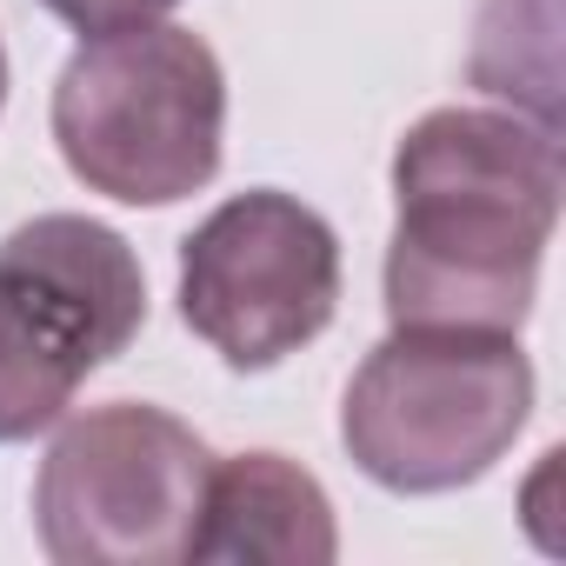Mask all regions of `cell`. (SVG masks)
<instances>
[{
  "label": "cell",
  "mask_w": 566,
  "mask_h": 566,
  "mask_svg": "<svg viewBox=\"0 0 566 566\" xmlns=\"http://www.w3.org/2000/svg\"><path fill=\"white\" fill-rule=\"evenodd\" d=\"M559 140L533 114L433 107L394 147L387 321L520 334L559 220Z\"/></svg>",
  "instance_id": "6da1fadb"
},
{
  "label": "cell",
  "mask_w": 566,
  "mask_h": 566,
  "mask_svg": "<svg viewBox=\"0 0 566 566\" xmlns=\"http://www.w3.org/2000/svg\"><path fill=\"white\" fill-rule=\"evenodd\" d=\"M227 74L187 28L87 34L54 81V140L81 187L120 207H174L220 174Z\"/></svg>",
  "instance_id": "7a4b0ae2"
},
{
  "label": "cell",
  "mask_w": 566,
  "mask_h": 566,
  "mask_svg": "<svg viewBox=\"0 0 566 566\" xmlns=\"http://www.w3.org/2000/svg\"><path fill=\"white\" fill-rule=\"evenodd\" d=\"M533 413V360L520 334L394 327L354 374L340 440L387 493L473 486Z\"/></svg>",
  "instance_id": "3957f363"
},
{
  "label": "cell",
  "mask_w": 566,
  "mask_h": 566,
  "mask_svg": "<svg viewBox=\"0 0 566 566\" xmlns=\"http://www.w3.org/2000/svg\"><path fill=\"white\" fill-rule=\"evenodd\" d=\"M147 321L134 247L87 213H34L0 240V447L67 420L81 380Z\"/></svg>",
  "instance_id": "277c9868"
},
{
  "label": "cell",
  "mask_w": 566,
  "mask_h": 566,
  "mask_svg": "<svg viewBox=\"0 0 566 566\" xmlns=\"http://www.w3.org/2000/svg\"><path fill=\"white\" fill-rule=\"evenodd\" d=\"M213 453L140 400L74 413L34 480V526L61 566H180L193 559Z\"/></svg>",
  "instance_id": "5b68a950"
},
{
  "label": "cell",
  "mask_w": 566,
  "mask_h": 566,
  "mask_svg": "<svg viewBox=\"0 0 566 566\" xmlns=\"http://www.w3.org/2000/svg\"><path fill=\"white\" fill-rule=\"evenodd\" d=\"M340 307L334 227L280 187L220 200L180 240V321L233 367L260 374L327 334Z\"/></svg>",
  "instance_id": "8992f818"
},
{
  "label": "cell",
  "mask_w": 566,
  "mask_h": 566,
  "mask_svg": "<svg viewBox=\"0 0 566 566\" xmlns=\"http://www.w3.org/2000/svg\"><path fill=\"white\" fill-rule=\"evenodd\" d=\"M340 553L334 506L307 467L287 453H233L207 473V506L193 533V559H247V566H327Z\"/></svg>",
  "instance_id": "52a82bcc"
},
{
  "label": "cell",
  "mask_w": 566,
  "mask_h": 566,
  "mask_svg": "<svg viewBox=\"0 0 566 566\" xmlns=\"http://www.w3.org/2000/svg\"><path fill=\"white\" fill-rule=\"evenodd\" d=\"M48 14H61L67 28L81 34H114V28H140V21H160L180 0H41Z\"/></svg>",
  "instance_id": "ba28073f"
},
{
  "label": "cell",
  "mask_w": 566,
  "mask_h": 566,
  "mask_svg": "<svg viewBox=\"0 0 566 566\" xmlns=\"http://www.w3.org/2000/svg\"><path fill=\"white\" fill-rule=\"evenodd\" d=\"M0 101H8V54H0Z\"/></svg>",
  "instance_id": "9c48e42d"
}]
</instances>
